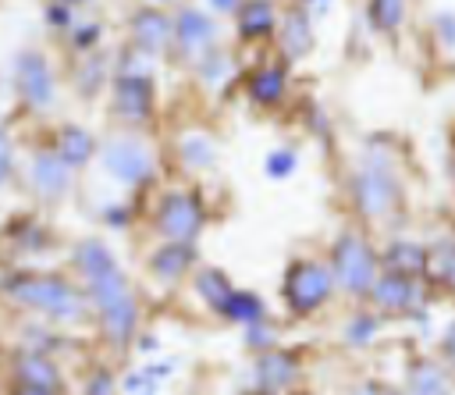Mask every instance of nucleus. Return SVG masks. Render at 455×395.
Here are the masks:
<instances>
[{"label": "nucleus", "instance_id": "20e7f679", "mask_svg": "<svg viewBox=\"0 0 455 395\" xmlns=\"http://www.w3.org/2000/svg\"><path fill=\"white\" fill-rule=\"evenodd\" d=\"M327 267L345 299L366 302V295L380 274V249L370 242V235L363 228H341L327 246Z\"/></svg>", "mask_w": 455, "mask_h": 395}, {"label": "nucleus", "instance_id": "cd10ccee", "mask_svg": "<svg viewBox=\"0 0 455 395\" xmlns=\"http://www.w3.org/2000/svg\"><path fill=\"white\" fill-rule=\"evenodd\" d=\"M284 89H288V71L281 64H259L249 75V82H245L249 100L259 103V107H277L281 96H284Z\"/></svg>", "mask_w": 455, "mask_h": 395}, {"label": "nucleus", "instance_id": "37998d69", "mask_svg": "<svg viewBox=\"0 0 455 395\" xmlns=\"http://www.w3.org/2000/svg\"><path fill=\"white\" fill-rule=\"evenodd\" d=\"M160 349H164V342H160V335L156 331H139L135 335V342H132V352H139L142 359H153V356H160Z\"/></svg>", "mask_w": 455, "mask_h": 395}, {"label": "nucleus", "instance_id": "ddd939ff", "mask_svg": "<svg viewBox=\"0 0 455 395\" xmlns=\"http://www.w3.org/2000/svg\"><path fill=\"white\" fill-rule=\"evenodd\" d=\"M14 89H18V100L28 107V110H50L53 100H57V78H53V68L50 60L39 53V50H21L14 57Z\"/></svg>", "mask_w": 455, "mask_h": 395}, {"label": "nucleus", "instance_id": "8fccbe9b", "mask_svg": "<svg viewBox=\"0 0 455 395\" xmlns=\"http://www.w3.org/2000/svg\"><path fill=\"white\" fill-rule=\"evenodd\" d=\"M50 4H64V7H75V4H89V0H50Z\"/></svg>", "mask_w": 455, "mask_h": 395}, {"label": "nucleus", "instance_id": "58836bf2", "mask_svg": "<svg viewBox=\"0 0 455 395\" xmlns=\"http://www.w3.org/2000/svg\"><path fill=\"white\" fill-rule=\"evenodd\" d=\"M100 36H103L100 21H82V25L71 28V46H75L78 53H92L96 43H100Z\"/></svg>", "mask_w": 455, "mask_h": 395}, {"label": "nucleus", "instance_id": "6e6552de", "mask_svg": "<svg viewBox=\"0 0 455 395\" xmlns=\"http://www.w3.org/2000/svg\"><path fill=\"white\" fill-rule=\"evenodd\" d=\"M110 110L124 128H142L153 121L156 110V85L153 75L142 68V53L128 50L110 78Z\"/></svg>", "mask_w": 455, "mask_h": 395}, {"label": "nucleus", "instance_id": "ea45409f", "mask_svg": "<svg viewBox=\"0 0 455 395\" xmlns=\"http://www.w3.org/2000/svg\"><path fill=\"white\" fill-rule=\"evenodd\" d=\"M14 171H18V153H14V142H11L7 128L0 125V189L14 178Z\"/></svg>", "mask_w": 455, "mask_h": 395}, {"label": "nucleus", "instance_id": "b1692460", "mask_svg": "<svg viewBox=\"0 0 455 395\" xmlns=\"http://www.w3.org/2000/svg\"><path fill=\"white\" fill-rule=\"evenodd\" d=\"M380 331H384V317L363 302V306H355V310H348V313H345L338 338H341V345H345V349L363 352V349H370V345H377V342H380Z\"/></svg>", "mask_w": 455, "mask_h": 395}, {"label": "nucleus", "instance_id": "a18cd8bd", "mask_svg": "<svg viewBox=\"0 0 455 395\" xmlns=\"http://www.w3.org/2000/svg\"><path fill=\"white\" fill-rule=\"evenodd\" d=\"M434 32H437V39L448 46V50H455V14H437L434 18Z\"/></svg>", "mask_w": 455, "mask_h": 395}, {"label": "nucleus", "instance_id": "a878e982", "mask_svg": "<svg viewBox=\"0 0 455 395\" xmlns=\"http://www.w3.org/2000/svg\"><path fill=\"white\" fill-rule=\"evenodd\" d=\"M427 285L455 295V235L427 242Z\"/></svg>", "mask_w": 455, "mask_h": 395}, {"label": "nucleus", "instance_id": "f704fd0d", "mask_svg": "<svg viewBox=\"0 0 455 395\" xmlns=\"http://www.w3.org/2000/svg\"><path fill=\"white\" fill-rule=\"evenodd\" d=\"M196 75L203 78V85H224L228 75H231V60H228V53H220V50L203 53V57L196 60Z\"/></svg>", "mask_w": 455, "mask_h": 395}, {"label": "nucleus", "instance_id": "49530a36", "mask_svg": "<svg viewBox=\"0 0 455 395\" xmlns=\"http://www.w3.org/2000/svg\"><path fill=\"white\" fill-rule=\"evenodd\" d=\"M331 4H334V0H302V11H306V14H309V11H313V14H323Z\"/></svg>", "mask_w": 455, "mask_h": 395}, {"label": "nucleus", "instance_id": "f3484780", "mask_svg": "<svg viewBox=\"0 0 455 395\" xmlns=\"http://www.w3.org/2000/svg\"><path fill=\"white\" fill-rule=\"evenodd\" d=\"M405 395H455V374L437 356H412L405 363Z\"/></svg>", "mask_w": 455, "mask_h": 395}, {"label": "nucleus", "instance_id": "4be33fe9", "mask_svg": "<svg viewBox=\"0 0 455 395\" xmlns=\"http://www.w3.org/2000/svg\"><path fill=\"white\" fill-rule=\"evenodd\" d=\"M18 345L21 349H32V352H43V356H53L60 363H68V349H75V338L57 327V324H46V320H36L28 317L21 327H18Z\"/></svg>", "mask_w": 455, "mask_h": 395}, {"label": "nucleus", "instance_id": "4c0bfd02", "mask_svg": "<svg viewBox=\"0 0 455 395\" xmlns=\"http://www.w3.org/2000/svg\"><path fill=\"white\" fill-rule=\"evenodd\" d=\"M117 391H121V395H160V388H156L139 367H132V370H124V374L117 377Z\"/></svg>", "mask_w": 455, "mask_h": 395}, {"label": "nucleus", "instance_id": "c03bdc74", "mask_svg": "<svg viewBox=\"0 0 455 395\" xmlns=\"http://www.w3.org/2000/svg\"><path fill=\"white\" fill-rule=\"evenodd\" d=\"M46 25L57 28V32H71V28H75L71 7H64V4H50V7H46Z\"/></svg>", "mask_w": 455, "mask_h": 395}, {"label": "nucleus", "instance_id": "a19ab883", "mask_svg": "<svg viewBox=\"0 0 455 395\" xmlns=\"http://www.w3.org/2000/svg\"><path fill=\"white\" fill-rule=\"evenodd\" d=\"M437 359L455 374V317L437 331Z\"/></svg>", "mask_w": 455, "mask_h": 395}, {"label": "nucleus", "instance_id": "6ab92c4d", "mask_svg": "<svg viewBox=\"0 0 455 395\" xmlns=\"http://www.w3.org/2000/svg\"><path fill=\"white\" fill-rule=\"evenodd\" d=\"M53 153L78 174V171H85L92 160H96V149H100V139L85 128V125H60L57 132H53Z\"/></svg>", "mask_w": 455, "mask_h": 395}, {"label": "nucleus", "instance_id": "2f4dec72", "mask_svg": "<svg viewBox=\"0 0 455 395\" xmlns=\"http://www.w3.org/2000/svg\"><path fill=\"white\" fill-rule=\"evenodd\" d=\"M295 171H299V149L295 146H274L263 157V174L270 181H288Z\"/></svg>", "mask_w": 455, "mask_h": 395}, {"label": "nucleus", "instance_id": "e433bc0d", "mask_svg": "<svg viewBox=\"0 0 455 395\" xmlns=\"http://www.w3.org/2000/svg\"><path fill=\"white\" fill-rule=\"evenodd\" d=\"M139 370L160 388V384H167V381H174L181 374V359L178 356H153V359H142Z\"/></svg>", "mask_w": 455, "mask_h": 395}, {"label": "nucleus", "instance_id": "c756f323", "mask_svg": "<svg viewBox=\"0 0 455 395\" xmlns=\"http://www.w3.org/2000/svg\"><path fill=\"white\" fill-rule=\"evenodd\" d=\"M82 57H85V64H82V71H78V82H75V85H78V93H82V96H96V93L110 82V78H107L110 64H107V57H103V53H96V50H92V53H82Z\"/></svg>", "mask_w": 455, "mask_h": 395}, {"label": "nucleus", "instance_id": "f257e3e1", "mask_svg": "<svg viewBox=\"0 0 455 395\" xmlns=\"http://www.w3.org/2000/svg\"><path fill=\"white\" fill-rule=\"evenodd\" d=\"M68 267L89 299L100 342L110 352H128L135 335L142 331V299L110 242H103L100 235L75 238L68 249Z\"/></svg>", "mask_w": 455, "mask_h": 395}, {"label": "nucleus", "instance_id": "de8ad7c7", "mask_svg": "<svg viewBox=\"0 0 455 395\" xmlns=\"http://www.w3.org/2000/svg\"><path fill=\"white\" fill-rule=\"evenodd\" d=\"M238 4H242V0H210V7H213V11H220V14L238 11Z\"/></svg>", "mask_w": 455, "mask_h": 395}, {"label": "nucleus", "instance_id": "412c9836", "mask_svg": "<svg viewBox=\"0 0 455 395\" xmlns=\"http://www.w3.org/2000/svg\"><path fill=\"white\" fill-rule=\"evenodd\" d=\"M217 320H224V324H231V327H252V324H259V320H267V317H274L270 313V306H267V299L256 292V288H242V285H235L231 288V295L220 302V310L213 313Z\"/></svg>", "mask_w": 455, "mask_h": 395}, {"label": "nucleus", "instance_id": "aec40b11", "mask_svg": "<svg viewBox=\"0 0 455 395\" xmlns=\"http://www.w3.org/2000/svg\"><path fill=\"white\" fill-rule=\"evenodd\" d=\"M380 270L427 281V242H416V238H391V242H384L380 246Z\"/></svg>", "mask_w": 455, "mask_h": 395}, {"label": "nucleus", "instance_id": "7ed1b4c3", "mask_svg": "<svg viewBox=\"0 0 455 395\" xmlns=\"http://www.w3.org/2000/svg\"><path fill=\"white\" fill-rule=\"evenodd\" d=\"M348 203L363 224H391L405 206V178L387 142L370 139L348 171Z\"/></svg>", "mask_w": 455, "mask_h": 395}, {"label": "nucleus", "instance_id": "09e8293b", "mask_svg": "<svg viewBox=\"0 0 455 395\" xmlns=\"http://www.w3.org/2000/svg\"><path fill=\"white\" fill-rule=\"evenodd\" d=\"M7 395H50V391H39V388H25V384H7Z\"/></svg>", "mask_w": 455, "mask_h": 395}, {"label": "nucleus", "instance_id": "79ce46f5", "mask_svg": "<svg viewBox=\"0 0 455 395\" xmlns=\"http://www.w3.org/2000/svg\"><path fill=\"white\" fill-rule=\"evenodd\" d=\"M348 395H405L398 384H387V381H380V377H363V381H355L352 388H348Z\"/></svg>", "mask_w": 455, "mask_h": 395}, {"label": "nucleus", "instance_id": "4468645a", "mask_svg": "<svg viewBox=\"0 0 455 395\" xmlns=\"http://www.w3.org/2000/svg\"><path fill=\"white\" fill-rule=\"evenodd\" d=\"M199 267V246L188 242H156L146 256V278L156 288H178L181 281L192 278Z\"/></svg>", "mask_w": 455, "mask_h": 395}, {"label": "nucleus", "instance_id": "a211bd4d", "mask_svg": "<svg viewBox=\"0 0 455 395\" xmlns=\"http://www.w3.org/2000/svg\"><path fill=\"white\" fill-rule=\"evenodd\" d=\"M174 36V18L164 14L160 7H139L132 14V43H135V53H146V57H156L167 50Z\"/></svg>", "mask_w": 455, "mask_h": 395}, {"label": "nucleus", "instance_id": "39448f33", "mask_svg": "<svg viewBox=\"0 0 455 395\" xmlns=\"http://www.w3.org/2000/svg\"><path fill=\"white\" fill-rule=\"evenodd\" d=\"M96 164H100L103 178L124 192H146V189H153V181L160 174L156 149L139 132H117V135L103 139L96 149Z\"/></svg>", "mask_w": 455, "mask_h": 395}, {"label": "nucleus", "instance_id": "dca6fc26", "mask_svg": "<svg viewBox=\"0 0 455 395\" xmlns=\"http://www.w3.org/2000/svg\"><path fill=\"white\" fill-rule=\"evenodd\" d=\"M4 242L14 256H46L53 249V231L43 217L36 214H14L7 224H4Z\"/></svg>", "mask_w": 455, "mask_h": 395}, {"label": "nucleus", "instance_id": "1a4fd4ad", "mask_svg": "<svg viewBox=\"0 0 455 395\" xmlns=\"http://www.w3.org/2000/svg\"><path fill=\"white\" fill-rule=\"evenodd\" d=\"M302 381L299 352L277 345L270 352H256L242 374V395H291Z\"/></svg>", "mask_w": 455, "mask_h": 395}, {"label": "nucleus", "instance_id": "f03ea898", "mask_svg": "<svg viewBox=\"0 0 455 395\" xmlns=\"http://www.w3.org/2000/svg\"><path fill=\"white\" fill-rule=\"evenodd\" d=\"M0 299L14 310L36 317V320L64 327V331L82 327L85 320H92L89 299L68 270L7 267V270H0Z\"/></svg>", "mask_w": 455, "mask_h": 395}, {"label": "nucleus", "instance_id": "0eeeda50", "mask_svg": "<svg viewBox=\"0 0 455 395\" xmlns=\"http://www.w3.org/2000/svg\"><path fill=\"white\" fill-rule=\"evenodd\" d=\"M210 224V210L199 189L188 185H167L149 210V228L160 242H188L196 246Z\"/></svg>", "mask_w": 455, "mask_h": 395}, {"label": "nucleus", "instance_id": "2eb2a0df", "mask_svg": "<svg viewBox=\"0 0 455 395\" xmlns=\"http://www.w3.org/2000/svg\"><path fill=\"white\" fill-rule=\"evenodd\" d=\"M217 36H220L217 21L210 14H203L199 7H181L174 14V36H171V43L178 46V53L185 60H199L203 53H210L213 43H217Z\"/></svg>", "mask_w": 455, "mask_h": 395}, {"label": "nucleus", "instance_id": "c9c22d12", "mask_svg": "<svg viewBox=\"0 0 455 395\" xmlns=\"http://www.w3.org/2000/svg\"><path fill=\"white\" fill-rule=\"evenodd\" d=\"M405 18V0H370V21L377 32H395Z\"/></svg>", "mask_w": 455, "mask_h": 395}, {"label": "nucleus", "instance_id": "423d86ee", "mask_svg": "<svg viewBox=\"0 0 455 395\" xmlns=\"http://www.w3.org/2000/svg\"><path fill=\"white\" fill-rule=\"evenodd\" d=\"M277 292H281V306L291 320H309V317H316L320 310L331 306V299L338 295V285H334V274H331L327 260L295 256V260H288Z\"/></svg>", "mask_w": 455, "mask_h": 395}, {"label": "nucleus", "instance_id": "7c9ffc66", "mask_svg": "<svg viewBox=\"0 0 455 395\" xmlns=\"http://www.w3.org/2000/svg\"><path fill=\"white\" fill-rule=\"evenodd\" d=\"M242 345H245L252 356H256V352H270V349H277V345H281V324H277L274 317H267V320L245 327V331H242Z\"/></svg>", "mask_w": 455, "mask_h": 395}, {"label": "nucleus", "instance_id": "473e14b6", "mask_svg": "<svg viewBox=\"0 0 455 395\" xmlns=\"http://www.w3.org/2000/svg\"><path fill=\"white\" fill-rule=\"evenodd\" d=\"M100 224L110 231H128L135 224V203L124 196H110L107 203H100Z\"/></svg>", "mask_w": 455, "mask_h": 395}, {"label": "nucleus", "instance_id": "5701e85b", "mask_svg": "<svg viewBox=\"0 0 455 395\" xmlns=\"http://www.w3.org/2000/svg\"><path fill=\"white\" fill-rule=\"evenodd\" d=\"M188 288H192V299H196L206 313H217L220 302L231 295L235 281H231V274H228L224 267H217V263H199V267L192 270V278H188Z\"/></svg>", "mask_w": 455, "mask_h": 395}, {"label": "nucleus", "instance_id": "c85d7f7f", "mask_svg": "<svg viewBox=\"0 0 455 395\" xmlns=\"http://www.w3.org/2000/svg\"><path fill=\"white\" fill-rule=\"evenodd\" d=\"M277 32H281V50L291 60H299V57H306L313 50V21H309V14L302 7L288 11L284 21L277 25Z\"/></svg>", "mask_w": 455, "mask_h": 395}, {"label": "nucleus", "instance_id": "f8f14e48", "mask_svg": "<svg viewBox=\"0 0 455 395\" xmlns=\"http://www.w3.org/2000/svg\"><path fill=\"white\" fill-rule=\"evenodd\" d=\"M7 374H11V384L39 388V391H50V395H71L68 363L53 359V356H43V352L14 345L11 356H7Z\"/></svg>", "mask_w": 455, "mask_h": 395}, {"label": "nucleus", "instance_id": "9d476101", "mask_svg": "<svg viewBox=\"0 0 455 395\" xmlns=\"http://www.w3.org/2000/svg\"><path fill=\"white\" fill-rule=\"evenodd\" d=\"M430 295H434V288L423 278H402V274L380 270L370 295H366V306L377 310L384 320L387 317H412L416 310L430 306Z\"/></svg>", "mask_w": 455, "mask_h": 395}, {"label": "nucleus", "instance_id": "393cba45", "mask_svg": "<svg viewBox=\"0 0 455 395\" xmlns=\"http://www.w3.org/2000/svg\"><path fill=\"white\" fill-rule=\"evenodd\" d=\"M217 157H220V146L206 128H185L178 135V164L185 171H192V174L210 171L217 164Z\"/></svg>", "mask_w": 455, "mask_h": 395}, {"label": "nucleus", "instance_id": "9b49d317", "mask_svg": "<svg viewBox=\"0 0 455 395\" xmlns=\"http://www.w3.org/2000/svg\"><path fill=\"white\" fill-rule=\"evenodd\" d=\"M75 171L53 153V146L46 142V146H36L32 153H28V160H25V185H28V192L39 199V203H46V206H53V203H64L68 196H71V189H75Z\"/></svg>", "mask_w": 455, "mask_h": 395}, {"label": "nucleus", "instance_id": "bb28decb", "mask_svg": "<svg viewBox=\"0 0 455 395\" xmlns=\"http://www.w3.org/2000/svg\"><path fill=\"white\" fill-rule=\"evenodd\" d=\"M235 28H238V39L252 43V39H263L277 28V11L270 0H242L238 11H235Z\"/></svg>", "mask_w": 455, "mask_h": 395}, {"label": "nucleus", "instance_id": "72a5a7b5", "mask_svg": "<svg viewBox=\"0 0 455 395\" xmlns=\"http://www.w3.org/2000/svg\"><path fill=\"white\" fill-rule=\"evenodd\" d=\"M78 395H121L117 391V374L107 363L89 367L85 377H82V384H78Z\"/></svg>", "mask_w": 455, "mask_h": 395}, {"label": "nucleus", "instance_id": "3c124183", "mask_svg": "<svg viewBox=\"0 0 455 395\" xmlns=\"http://www.w3.org/2000/svg\"><path fill=\"white\" fill-rule=\"evenodd\" d=\"M160 4H171V0H149V7H160Z\"/></svg>", "mask_w": 455, "mask_h": 395}]
</instances>
